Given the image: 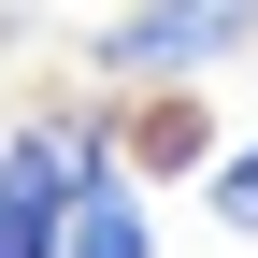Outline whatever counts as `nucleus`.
<instances>
[{
	"instance_id": "nucleus-1",
	"label": "nucleus",
	"mask_w": 258,
	"mask_h": 258,
	"mask_svg": "<svg viewBox=\"0 0 258 258\" xmlns=\"http://www.w3.org/2000/svg\"><path fill=\"white\" fill-rule=\"evenodd\" d=\"M101 172V144H86L72 115H29L15 144H0V258H57L72 230V186Z\"/></svg>"
},
{
	"instance_id": "nucleus-2",
	"label": "nucleus",
	"mask_w": 258,
	"mask_h": 258,
	"mask_svg": "<svg viewBox=\"0 0 258 258\" xmlns=\"http://www.w3.org/2000/svg\"><path fill=\"white\" fill-rule=\"evenodd\" d=\"M244 29H258V0H129L101 29V72L115 86H186V72H215Z\"/></svg>"
},
{
	"instance_id": "nucleus-3",
	"label": "nucleus",
	"mask_w": 258,
	"mask_h": 258,
	"mask_svg": "<svg viewBox=\"0 0 258 258\" xmlns=\"http://www.w3.org/2000/svg\"><path fill=\"white\" fill-rule=\"evenodd\" d=\"M57 258H158V230H144V186H129L115 158L72 186V230H57Z\"/></svg>"
},
{
	"instance_id": "nucleus-4",
	"label": "nucleus",
	"mask_w": 258,
	"mask_h": 258,
	"mask_svg": "<svg viewBox=\"0 0 258 258\" xmlns=\"http://www.w3.org/2000/svg\"><path fill=\"white\" fill-rule=\"evenodd\" d=\"M215 215H230V230H258V144L230 158V172H215Z\"/></svg>"
}]
</instances>
